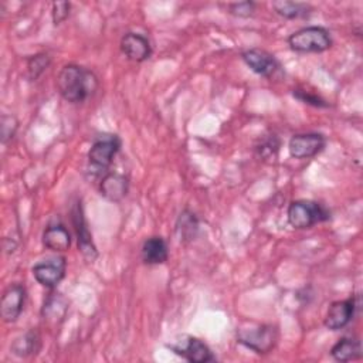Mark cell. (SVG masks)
I'll list each match as a JSON object with an SVG mask.
<instances>
[{"instance_id": "cell-25", "label": "cell", "mask_w": 363, "mask_h": 363, "mask_svg": "<svg viewBox=\"0 0 363 363\" xmlns=\"http://www.w3.org/2000/svg\"><path fill=\"white\" fill-rule=\"evenodd\" d=\"M255 11V3L254 1H238L228 4V13L237 17H250Z\"/></svg>"}, {"instance_id": "cell-15", "label": "cell", "mask_w": 363, "mask_h": 363, "mask_svg": "<svg viewBox=\"0 0 363 363\" xmlns=\"http://www.w3.org/2000/svg\"><path fill=\"white\" fill-rule=\"evenodd\" d=\"M43 244L51 251L64 252L71 247V235L64 224H48L43 233Z\"/></svg>"}, {"instance_id": "cell-10", "label": "cell", "mask_w": 363, "mask_h": 363, "mask_svg": "<svg viewBox=\"0 0 363 363\" xmlns=\"http://www.w3.org/2000/svg\"><path fill=\"white\" fill-rule=\"evenodd\" d=\"M26 296V288L18 282H14L6 288L0 302V313L4 322L17 320V318L23 312Z\"/></svg>"}, {"instance_id": "cell-22", "label": "cell", "mask_w": 363, "mask_h": 363, "mask_svg": "<svg viewBox=\"0 0 363 363\" xmlns=\"http://www.w3.org/2000/svg\"><path fill=\"white\" fill-rule=\"evenodd\" d=\"M50 65V57L44 52L41 54H35L31 55L30 58H27V75L31 81L37 79Z\"/></svg>"}, {"instance_id": "cell-12", "label": "cell", "mask_w": 363, "mask_h": 363, "mask_svg": "<svg viewBox=\"0 0 363 363\" xmlns=\"http://www.w3.org/2000/svg\"><path fill=\"white\" fill-rule=\"evenodd\" d=\"M356 308H357V305H356V299L353 296L343 299V301L333 302L328 309V313L325 318V326L330 330L343 329L353 319Z\"/></svg>"}, {"instance_id": "cell-9", "label": "cell", "mask_w": 363, "mask_h": 363, "mask_svg": "<svg viewBox=\"0 0 363 363\" xmlns=\"http://www.w3.org/2000/svg\"><path fill=\"white\" fill-rule=\"evenodd\" d=\"M326 139L320 133H298L289 139L288 150L295 159H309L323 150Z\"/></svg>"}, {"instance_id": "cell-8", "label": "cell", "mask_w": 363, "mask_h": 363, "mask_svg": "<svg viewBox=\"0 0 363 363\" xmlns=\"http://www.w3.org/2000/svg\"><path fill=\"white\" fill-rule=\"evenodd\" d=\"M65 268L67 261L64 257H52L41 262H37L31 271L34 279L40 285L51 289L55 288L62 281V278L65 277Z\"/></svg>"}, {"instance_id": "cell-26", "label": "cell", "mask_w": 363, "mask_h": 363, "mask_svg": "<svg viewBox=\"0 0 363 363\" xmlns=\"http://www.w3.org/2000/svg\"><path fill=\"white\" fill-rule=\"evenodd\" d=\"M294 96L296 99H299L303 104L312 105V106H318V108H325L328 106V104L318 95L311 94L309 91H302V89H294Z\"/></svg>"}, {"instance_id": "cell-23", "label": "cell", "mask_w": 363, "mask_h": 363, "mask_svg": "<svg viewBox=\"0 0 363 363\" xmlns=\"http://www.w3.org/2000/svg\"><path fill=\"white\" fill-rule=\"evenodd\" d=\"M278 149H279V140L275 135H271L268 136L267 139H264L261 142V145L257 146V152L261 157L264 159H271V157H275L277 153H278Z\"/></svg>"}, {"instance_id": "cell-7", "label": "cell", "mask_w": 363, "mask_h": 363, "mask_svg": "<svg viewBox=\"0 0 363 363\" xmlns=\"http://www.w3.org/2000/svg\"><path fill=\"white\" fill-rule=\"evenodd\" d=\"M241 58L252 72L264 78L271 79L281 72V65L278 60L265 50H261V48L245 50L241 54Z\"/></svg>"}, {"instance_id": "cell-2", "label": "cell", "mask_w": 363, "mask_h": 363, "mask_svg": "<svg viewBox=\"0 0 363 363\" xmlns=\"http://www.w3.org/2000/svg\"><path fill=\"white\" fill-rule=\"evenodd\" d=\"M121 139L115 133L98 135L88 150V173L95 176H104L109 172L113 157L121 149Z\"/></svg>"}, {"instance_id": "cell-6", "label": "cell", "mask_w": 363, "mask_h": 363, "mask_svg": "<svg viewBox=\"0 0 363 363\" xmlns=\"http://www.w3.org/2000/svg\"><path fill=\"white\" fill-rule=\"evenodd\" d=\"M167 347L191 363H207L216 360V356L213 354L210 347L199 337L190 335H184L176 339L174 342L167 345Z\"/></svg>"}, {"instance_id": "cell-5", "label": "cell", "mask_w": 363, "mask_h": 363, "mask_svg": "<svg viewBox=\"0 0 363 363\" xmlns=\"http://www.w3.org/2000/svg\"><path fill=\"white\" fill-rule=\"evenodd\" d=\"M277 329L271 325H247L237 330V339L258 354L268 353L277 343Z\"/></svg>"}, {"instance_id": "cell-3", "label": "cell", "mask_w": 363, "mask_h": 363, "mask_svg": "<svg viewBox=\"0 0 363 363\" xmlns=\"http://www.w3.org/2000/svg\"><path fill=\"white\" fill-rule=\"evenodd\" d=\"M288 44L296 52H323L330 48L332 38L326 28L309 26L292 33L288 37Z\"/></svg>"}, {"instance_id": "cell-20", "label": "cell", "mask_w": 363, "mask_h": 363, "mask_svg": "<svg viewBox=\"0 0 363 363\" xmlns=\"http://www.w3.org/2000/svg\"><path fill=\"white\" fill-rule=\"evenodd\" d=\"M176 227H177L180 240L182 241H189V240H193L196 237V233L199 230V220L191 211L184 210V211L180 213Z\"/></svg>"}, {"instance_id": "cell-4", "label": "cell", "mask_w": 363, "mask_h": 363, "mask_svg": "<svg viewBox=\"0 0 363 363\" xmlns=\"http://www.w3.org/2000/svg\"><path fill=\"white\" fill-rule=\"evenodd\" d=\"M288 223L298 230L311 228L312 225L328 220L329 211L312 200H295L288 207Z\"/></svg>"}, {"instance_id": "cell-27", "label": "cell", "mask_w": 363, "mask_h": 363, "mask_svg": "<svg viewBox=\"0 0 363 363\" xmlns=\"http://www.w3.org/2000/svg\"><path fill=\"white\" fill-rule=\"evenodd\" d=\"M69 3L68 1H55L52 3V21L54 24H61L69 14Z\"/></svg>"}, {"instance_id": "cell-17", "label": "cell", "mask_w": 363, "mask_h": 363, "mask_svg": "<svg viewBox=\"0 0 363 363\" xmlns=\"http://www.w3.org/2000/svg\"><path fill=\"white\" fill-rule=\"evenodd\" d=\"M41 347V336L37 330L31 329L16 337L10 346L13 354L18 357H28L37 354Z\"/></svg>"}, {"instance_id": "cell-18", "label": "cell", "mask_w": 363, "mask_h": 363, "mask_svg": "<svg viewBox=\"0 0 363 363\" xmlns=\"http://www.w3.org/2000/svg\"><path fill=\"white\" fill-rule=\"evenodd\" d=\"M330 354L337 362H350L362 357V343L357 337H342L330 349Z\"/></svg>"}, {"instance_id": "cell-11", "label": "cell", "mask_w": 363, "mask_h": 363, "mask_svg": "<svg viewBox=\"0 0 363 363\" xmlns=\"http://www.w3.org/2000/svg\"><path fill=\"white\" fill-rule=\"evenodd\" d=\"M72 223H74V228H75V233H77L78 250L81 251V254L84 255V258L86 261H89V262L95 261L96 257H98V251H96V247L92 241L91 233L88 230L81 203H77L74 210H72Z\"/></svg>"}, {"instance_id": "cell-24", "label": "cell", "mask_w": 363, "mask_h": 363, "mask_svg": "<svg viewBox=\"0 0 363 363\" xmlns=\"http://www.w3.org/2000/svg\"><path fill=\"white\" fill-rule=\"evenodd\" d=\"M1 142L6 145L9 140H11L17 132L18 121L13 115H3L1 122Z\"/></svg>"}, {"instance_id": "cell-1", "label": "cell", "mask_w": 363, "mask_h": 363, "mask_svg": "<svg viewBox=\"0 0 363 363\" xmlns=\"http://www.w3.org/2000/svg\"><path fill=\"white\" fill-rule=\"evenodd\" d=\"M98 88V78L95 74L81 65L68 64L61 68L57 75V89L61 96L72 104L84 102Z\"/></svg>"}, {"instance_id": "cell-14", "label": "cell", "mask_w": 363, "mask_h": 363, "mask_svg": "<svg viewBox=\"0 0 363 363\" xmlns=\"http://www.w3.org/2000/svg\"><path fill=\"white\" fill-rule=\"evenodd\" d=\"M129 189L128 179L118 172H108L102 176L99 183L101 196L109 201H121Z\"/></svg>"}, {"instance_id": "cell-19", "label": "cell", "mask_w": 363, "mask_h": 363, "mask_svg": "<svg viewBox=\"0 0 363 363\" xmlns=\"http://www.w3.org/2000/svg\"><path fill=\"white\" fill-rule=\"evenodd\" d=\"M68 309V301L61 294H50L43 306V318L48 322L57 323L58 320L64 319Z\"/></svg>"}, {"instance_id": "cell-16", "label": "cell", "mask_w": 363, "mask_h": 363, "mask_svg": "<svg viewBox=\"0 0 363 363\" xmlns=\"http://www.w3.org/2000/svg\"><path fill=\"white\" fill-rule=\"evenodd\" d=\"M167 244L162 237H149L142 245V259L145 264L157 265L167 261Z\"/></svg>"}, {"instance_id": "cell-21", "label": "cell", "mask_w": 363, "mask_h": 363, "mask_svg": "<svg viewBox=\"0 0 363 363\" xmlns=\"http://www.w3.org/2000/svg\"><path fill=\"white\" fill-rule=\"evenodd\" d=\"M272 9L275 10L277 14L291 20L305 17L311 10L308 4L298 3V1H274Z\"/></svg>"}, {"instance_id": "cell-13", "label": "cell", "mask_w": 363, "mask_h": 363, "mask_svg": "<svg viewBox=\"0 0 363 363\" xmlns=\"http://www.w3.org/2000/svg\"><path fill=\"white\" fill-rule=\"evenodd\" d=\"M121 51L128 60L142 62L150 57L152 47L143 34L126 33L121 38Z\"/></svg>"}]
</instances>
